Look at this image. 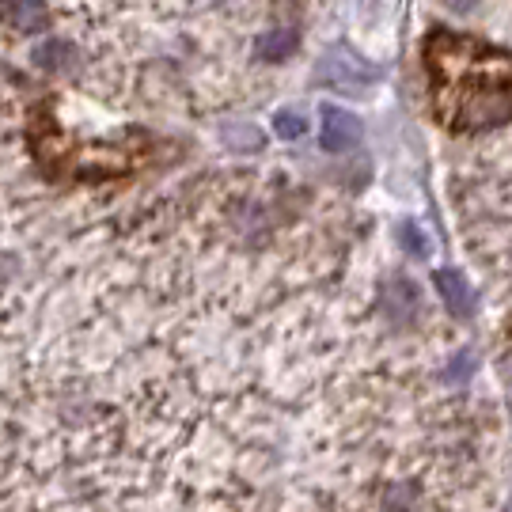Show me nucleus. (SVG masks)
Returning <instances> with one entry per match:
<instances>
[{
  "label": "nucleus",
  "instance_id": "f257e3e1",
  "mask_svg": "<svg viewBox=\"0 0 512 512\" xmlns=\"http://www.w3.org/2000/svg\"><path fill=\"white\" fill-rule=\"evenodd\" d=\"M433 76V107L448 129H490L512 122V57L437 31L425 46Z\"/></svg>",
  "mask_w": 512,
  "mask_h": 512
},
{
  "label": "nucleus",
  "instance_id": "f03ea898",
  "mask_svg": "<svg viewBox=\"0 0 512 512\" xmlns=\"http://www.w3.org/2000/svg\"><path fill=\"white\" fill-rule=\"evenodd\" d=\"M361 137H365V126H361L357 114L334 107V103L323 107V133H319V141H323L327 152H349V148L361 145Z\"/></svg>",
  "mask_w": 512,
  "mask_h": 512
},
{
  "label": "nucleus",
  "instance_id": "7ed1b4c3",
  "mask_svg": "<svg viewBox=\"0 0 512 512\" xmlns=\"http://www.w3.org/2000/svg\"><path fill=\"white\" fill-rule=\"evenodd\" d=\"M4 12H8V23H12L16 31H23V35H38V31H46V23H50L46 4H38V0H8Z\"/></svg>",
  "mask_w": 512,
  "mask_h": 512
},
{
  "label": "nucleus",
  "instance_id": "20e7f679",
  "mask_svg": "<svg viewBox=\"0 0 512 512\" xmlns=\"http://www.w3.org/2000/svg\"><path fill=\"white\" fill-rule=\"evenodd\" d=\"M35 65L46 73H65L76 65V50L65 38H50V42H38L35 46Z\"/></svg>",
  "mask_w": 512,
  "mask_h": 512
},
{
  "label": "nucleus",
  "instance_id": "39448f33",
  "mask_svg": "<svg viewBox=\"0 0 512 512\" xmlns=\"http://www.w3.org/2000/svg\"><path fill=\"white\" fill-rule=\"evenodd\" d=\"M433 281H437V293L444 296V304H448V308L463 311V315L471 311L475 296H471V289H467V281H463V277L452 274V270H437V277H433Z\"/></svg>",
  "mask_w": 512,
  "mask_h": 512
},
{
  "label": "nucleus",
  "instance_id": "423d86ee",
  "mask_svg": "<svg viewBox=\"0 0 512 512\" xmlns=\"http://www.w3.org/2000/svg\"><path fill=\"white\" fill-rule=\"evenodd\" d=\"M296 46H300V38H296V31H266V35H258L255 42V54L262 57V61H285V57L296 54Z\"/></svg>",
  "mask_w": 512,
  "mask_h": 512
},
{
  "label": "nucleus",
  "instance_id": "0eeeda50",
  "mask_svg": "<svg viewBox=\"0 0 512 512\" xmlns=\"http://www.w3.org/2000/svg\"><path fill=\"white\" fill-rule=\"evenodd\" d=\"M220 137H224V145L232 148V152H258V148L266 145V137L255 126H236V122L220 126Z\"/></svg>",
  "mask_w": 512,
  "mask_h": 512
},
{
  "label": "nucleus",
  "instance_id": "6e6552de",
  "mask_svg": "<svg viewBox=\"0 0 512 512\" xmlns=\"http://www.w3.org/2000/svg\"><path fill=\"white\" fill-rule=\"evenodd\" d=\"M274 129H277V137L293 141V137H300V133L308 129V118H300V114H293V110H277V114H274Z\"/></svg>",
  "mask_w": 512,
  "mask_h": 512
},
{
  "label": "nucleus",
  "instance_id": "1a4fd4ad",
  "mask_svg": "<svg viewBox=\"0 0 512 512\" xmlns=\"http://www.w3.org/2000/svg\"><path fill=\"white\" fill-rule=\"evenodd\" d=\"M399 236H403L406 243H410V251H414V255H429V239H425V236L418 232V228H414V220H403Z\"/></svg>",
  "mask_w": 512,
  "mask_h": 512
}]
</instances>
